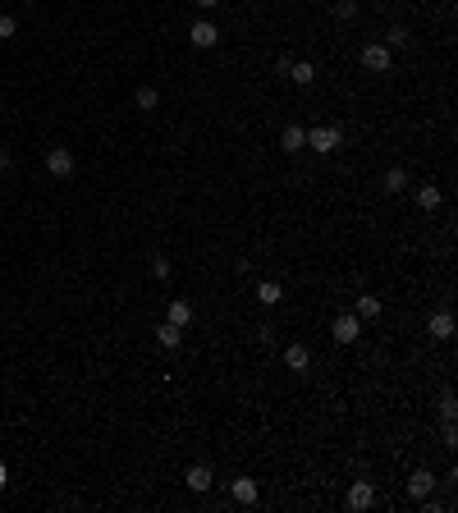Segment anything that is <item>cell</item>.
<instances>
[{"mask_svg": "<svg viewBox=\"0 0 458 513\" xmlns=\"http://www.w3.org/2000/svg\"><path fill=\"white\" fill-rule=\"evenodd\" d=\"M307 147H316L321 156H335L344 147V129L339 124H321V129H307Z\"/></svg>", "mask_w": 458, "mask_h": 513, "instance_id": "obj_1", "label": "cell"}, {"mask_svg": "<svg viewBox=\"0 0 458 513\" xmlns=\"http://www.w3.org/2000/svg\"><path fill=\"white\" fill-rule=\"evenodd\" d=\"M389 64H394V51H389L385 42L362 46V69H372V74H389Z\"/></svg>", "mask_w": 458, "mask_h": 513, "instance_id": "obj_2", "label": "cell"}, {"mask_svg": "<svg viewBox=\"0 0 458 513\" xmlns=\"http://www.w3.org/2000/svg\"><path fill=\"white\" fill-rule=\"evenodd\" d=\"M330 335H335V344H357V335H362V321H357V312H339L335 325H330Z\"/></svg>", "mask_w": 458, "mask_h": 513, "instance_id": "obj_3", "label": "cell"}, {"mask_svg": "<svg viewBox=\"0 0 458 513\" xmlns=\"http://www.w3.org/2000/svg\"><path fill=\"white\" fill-rule=\"evenodd\" d=\"M348 509H357V513H367V509H372L376 505V486H372V481H353V486H348Z\"/></svg>", "mask_w": 458, "mask_h": 513, "instance_id": "obj_4", "label": "cell"}, {"mask_svg": "<svg viewBox=\"0 0 458 513\" xmlns=\"http://www.w3.org/2000/svg\"><path fill=\"white\" fill-rule=\"evenodd\" d=\"M46 170H51L55 179H69L74 174V151L69 147H51L46 151Z\"/></svg>", "mask_w": 458, "mask_h": 513, "instance_id": "obj_5", "label": "cell"}, {"mask_svg": "<svg viewBox=\"0 0 458 513\" xmlns=\"http://www.w3.org/2000/svg\"><path fill=\"white\" fill-rule=\"evenodd\" d=\"M188 42H193V46H202V51H207V46H216V42H220V28L211 23V18H197V23L188 28Z\"/></svg>", "mask_w": 458, "mask_h": 513, "instance_id": "obj_6", "label": "cell"}, {"mask_svg": "<svg viewBox=\"0 0 458 513\" xmlns=\"http://www.w3.org/2000/svg\"><path fill=\"white\" fill-rule=\"evenodd\" d=\"M285 367H289L294 376H303L307 367H311V348H307V344H289V348H285Z\"/></svg>", "mask_w": 458, "mask_h": 513, "instance_id": "obj_7", "label": "cell"}, {"mask_svg": "<svg viewBox=\"0 0 458 513\" xmlns=\"http://www.w3.org/2000/svg\"><path fill=\"white\" fill-rule=\"evenodd\" d=\"M431 490H435V477H431L426 468L408 477V495H413V500H431Z\"/></svg>", "mask_w": 458, "mask_h": 513, "instance_id": "obj_8", "label": "cell"}, {"mask_svg": "<svg viewBox=\"0 0 458 513\" xmlns=\"http://www.w3.org/2000/svg\"><path fill=\"white\" fill-rule=\"evenodd\" d=\"M183 481H188V490H197V495H202V490H211V481H216V477H211L207 463H193V468L183 472Z\"/></svg>", "mask_w": 458, "mask_h": 513, "instance_id": "obj_9", "label": "cell"}, {"mask_svg": "<svg viewBox=\"0 0 458 513\" xmlns=\"http://www.w3.org/2000/svg\"><path fill=\"white\" fill-rule=\"evenodd\" d=\"M165 321H170V325H188V321H193V303H188V298H170V307H165Z\"/></svg>", "mask_w": 458, "mask_h": 513, "instance_id": "obj_10", "label": "cell"}, {"mask_svg": "<svg viewBox=\"0 0 458 513\" xmlns=\"http://www.w3.org/2000/svg\"><path fill=\"white\" fill-rule=\"evenodd\" d=\"M385 307H381V298L376 294H357V321H376Z\"/></svg>", "mask_w": 458, "mask_h": 513, "instance_id": "obj_11", "label": "cell"}, {"mask_svg": "<svg viewBox=\"0 0 458 513\" xmlns=\"http://www.w3.org/2000/svg\"><path fill=\"white\" fill-rule=\"evenodd\" d=\"M229 495L239 500V505H257V481H252V477H239L229 486Z\"/></svg>", "mask_w": 458, "mask_h": 513, "instance_id": "obj_12", "label": "cell"}, {"mask_svg": "<svg viewBox=\"0 0 458 513\" xmlns=\"http://www.w3.org/2000/svg\"><path fill=\"white\" fill-rule=\"evenodd\" d=\"M280 147H285V151H303V147H307V129H298V124H289V129L280 133Z\"/></svg>", "mask_w": 458, "mask_h": 513, "instance_id": "obj_13", "label": "cell"}, {"mask_svg": "<svg viewBox=\"0 0 458 513\" xmlns=\"http://www.w3.org/2000/svg\"><path fill=\"white\" fill-rule=\"evenodd\" d=\"M285 79H289V83H298V87H311V79H316V69H311L307 60H294V64H289V74H285Z\"/></svg>", "mask_w": 458, "mask_h": 513, "instance_id": "obj_14", "label": "cell"}, {"mask_svg": "<svg viewBox=\"0 0 458 513\" xmlns=\"http://www.w3.org/2000/svg\"><path fill=\"white\" fill-rule=\"evenodd\" d=\"M440 202H445V192L435 188V183H422V188H417V207H422V211H435Z\"/></svg>", "mask_w": 458, "mask_h": 513, "instance_id": "obj_15", "label": "cell"}, {"mask_svg": "<svg viewBox=\"0 0 458 513\" xmlns=\"http://www.w3.org/2000/svg\"><path fill=\"white\" fill-rule=\"evenodd\" d=\"M280 298H285V289H280V284H275V279H261V284H257V303H266V307H275V303H280Z\"/></svg>", "mask_w": 458, "mask_h": 513, "instance_id": "obj_16", "label": "cell"}, {"mask_svg": "<svg viewBox=\"0 0 458 513\" xmlns=\"http://www.w3.org/2000/svg\"><path fill=\"white\" fill-rule=\"evenodd\" d=\"M431 335H435V340H450V335H454V312H435L431 316Z\"/></svg>", "mask_w": 458, "mask_h": 513, "instance_id": "obj_17", "label": "cell"}, {"mask_svg": "<svg viewBox=\"0 0 458 513\" xmlns=\"http://www.w3.org/2000/svg\"><path fill=\"white\" fill-rule=\"evenodd\" d=\"M156 340H161V348H179L183 344V325H170V321H165L161 330H156Z\"/></svg>", "mask_w": 458, "mask_h": 513, "instance_id": "obj_18", "label": "cell"}, {"mask_svg": "<svg viewBox=\"0 0 458 513\" xmlns=\"http://www.w3.org/2000/svg\"><path fill=\"white\" fill-rule=\"evenodd\" d=\"M133 101H138V110H156V101H161V96H156V87H138V92H133Z\"/></svg>", "mask_w": 458, "mask_h": 513, "instance_id": "obj_19", "label": "cell"}, {"mask_svg": "<svg viewBox=\"0 0 458 513\" xmlns=\"http://www.w3.org/2000/svg\"><path fill=\"white\" fill-rule=\"evenodd\" d=\"M403 188H408V174L403 170H389L385 174V192H403Z\"/></svg>", "mask_w": 458, "mask_h": 513, "instance_id": "obj_20", "label": "cell"}, {"mask_svg": "<svg viewBox=\"0 0 458 513\" xmlns=\"http://www.w3.org/2000/svg\"><path fill=\"white\" fill-rule=\"evenodd\" d=\"M14 33H18V18L14 14H0V42H9Z\"/></svg>", "mask_w": 458, "mask_h": 513, "instance_id": "obj_21", "label": "cell"}, {"mask_svg": "<svg viewBox=\"0 0 458 513\" xmlns=\"http://www.w3.org/2000/svg\"><path fill=\"white\" fill-rule=\"evenodd\" d=\"M151 275H156V279H170V257L156 253V257H151Z\"/></svg>", "mask_w": 458, "mask_h": 513, "instance_id": "obj_22", "label": "cell"}, {"mask_svg": "<svg viewBox=\"0 0 458 513\" xmlns=\"http://www.w3.org/2000/svg\"><path fill=\"white\" fill-rule=\"evenodd\" d=\"M440 413H445V422H454V413H458V403H454V394H450V390L440 394Z\"/></svg>", "mask_w": 458, "mask_h": 513, "instance_id": "obj_23", "label": "cell"}, {"mask_svg": "<svg viewBox=\"0 0 458 513\" xmlns=\"http://www.w3.org/2000/svg\"><path fill=\"white\" fill-rule=\"evenodd\" d=\"M389 51H394V46H408V28H389Z\"/></svg>", "mask_w": 458, "mask_h": 513, "instance_id": "obj_24", "label": "cell"}, {"mask_svg": "<svg viewBox=\"0 0 458 513\" xmlns=\"http://www.w3.org/2000/svg\"><path fill=\"white\" fill-rule=\"evenodd\" d=\"M335 14H339V18H353V14H357V5H353V0H339Z\"/></svg>", "mask_w": 458, "mask_h": 513, "instance_id": "obj_25", "label": "cell"}, {"mask_svg": "<svg viewBox=\"0 0 458 513\" xmlns=\"http://www.w3.org/2000/svg\"><path fill=\"white\" fill-rule=\"evenodd\" d=\"M9 170H14V156H9V151H0V179H5Z\"/></svg>", "mask_w": 458, "mask_h": 513, "instance_id": "obj_26", "label": "cell"}, {"mask_svg": "<svg viewBox=\"0 0 458 513\" xmlns=\"http://www.w3.org/2000/svg\"><path fill=\"white\" fill-rule=\"evenodd\" d=\"M9 486V468H5V463H0V490H5Z\"/></svg>", "mask_w": 458, "mask_h": 513, "instance_id": "obj_27", "label": "cell"}, {"mask_svg": "<svg viewBox=\"0 0 458 513\" xmlns=\"http://www.w3.org/2000/svg\"><path fill=\"white\" fill-rule=\"evenodd\" d=\"M220 5V0H197V9H216Z\"/></svg>", "mask_w": 458, "mask_h": 513, "instance_id": "obj_28", "label": "cell"}, {"mask_svg": "<svg viewBox=\"0 0 458 513\" xmlns=\"http://www.w3.org/2000/svg\"><path fill=\"white\" fill-rule=\"evenodd\" d=\"M28 5H33V0H28Z\"/></svg>", "mask_w": 458, "mask_h": 513, "instance_id": "obj_29", "label": "cell"}]
</instances>
